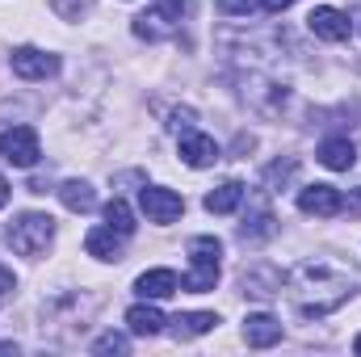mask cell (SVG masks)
<instances>
[{
    "label": "cell",
    "mask_w": 361,
    "mask_h": 357,
    "mask_svg": "<svg viewBox=\"0 0 361 357\" xmlns=\"http://www.w3.org/2000/svg\"><path fill=\"white\" fill-rule=\"evenodd\" d=\"M286 294H290V303H294L298 315L324 320V315H332L336 307L349 303L353 277L336 273V269L324 265V261H302V265L290 273V290H286Z\"/></svg>",
    "instance_id": "6da1fadb"
},
{
    "label": "cell",
    "mask_w": 361,
    "mask_h": 357,
    "mask_svg": "<svg viewBox=\"0 0 361 357\" xmlns=\"http://www.w3.org/2000/svg\"><path fill=\"white\" fill-rule=\"evenodd\" d=\"M4 240H8V248L17 257H42L51 248V240H55V219L42 214V210H25V214H17L8 223Z\"/></svg>",
    "instance_id": "7a4b0ae2"
},
{
    "label": "cell",
    "mask_w": 361,
    "mask_h": 357,
    "mask_svg": "<svg viewBox=\"0 0 361 357\" xmlns=\"http://www.w3.org/2000/svg\"><path fill=\"white\" fill-rule=\"evenodd\" d=\"M219 257H223V244L214 236H197L189 240V273L180 277V290L185 294H206L219 286Z\"/></svg>",
    "instance_id": "3957f363"
},
{
    "label": "cell",
    "mask_w": 361,
    "mask_h": 357,
    "mask_svg": "<svg viewBox=\"0 0 361 357\" xmlns=\"http://www.w3.org/2000/svg\"><path fill=\"white\" fill-rule=\"evenodd\" d=\"M38 156H42V147H38V131L34 126H8L0 135V160H8L13 169H34Z\"/></svg>",
    "instance_id": "277c9868"
},
{
    "label": "cell",
    "mask_w": 361,
    "mask_h": 357,
    "mask_svg": "<svg viewBox=\"0 0 361 357\" xmlns=\"http://www.w3.org/2000/svg\"><path fill=\"white\" fill-rule=\"evenodd\" d=\"M180 13H185L180 0H160L156 8H147L143 17H135V34L147 38V42H160V38H169V34L177 30Z\"/></svg>",
    "instance_id": "5b68a950"
},
{
    "label": "cell",
    "mask_w": 361,
    "mask_h": 357,
    "mask_svg": "<svg viewBox=\"0 0 361 357\" xmlns=\"http://www.w3.org/2000/svg\"><path fill=\"white\" fill-rule=\"evenodd\" d=\"M139 206H143V214L152 223H173V219L185 214V198L173 193V189H164V185H143L139 189Z\"/></svg>",
    "instance_id": "8992f818"
},
{
    "label": "cell",
    "mask_w": 361,
    "mask_h": 357,
    "mask_svg": "<svg viewBox=\"0 0 361 357\" xmlns=\"http://www.w3.org/2000/svg\"><path fill=\"white\" fill-rule=\"evenodd\" d=\"M298 210L315 214V219H332L345 210V193L336 185H307V189H298Z\"/></svg>",
    "instance_id": "52a82bcc"
},
{
    "label": "cell",
    "mask_w": 361,
    "mask_h": 357,
    "mask_svg": "<svg viewBox=\"0 0 361 357\" xmlns=\"http://www.w3.org/2000/svg\"><path fill=\"white\" fill-rule=\"evenodd\" d=\"M307 30H311L315 38H324V42H345L353 25H349V17H345L341 8L319 4V8H311V13H307Z\"/></svg>",
    "instance_id": "ba28073f"
},
{
    "label": "cell",
    "mask_w": 361,
    "mask_h": 357,
    "mask_svg": "<svg viewBox=\"0 0 361 357\" xmlns=\"http://www.w3.org/2000/svg\"><path fill=\"white\" fill-rule=\"evenodd\" d=\"M55 72H59V59L47 55V51H38V47H17L13 51V76H21V80H47Z\"/></svg>",
    "instance_id": "9c48e42d"
},
{
    "label": "cell",
    "mask_w": 361,
    "mask_h": 357,
    "mask_svg": "<svg viewBox=\"0 0 361 357\" xmlns=\"http://www.w3.org/2000/svg\"><path fill=\"white\" fill-rule=\"evenodd\" d=\"M180 160L189 169H210L219 160V143L210 135H202V131H185L180 135Z\"/></svg>",
    "instance_id": "30bf717a"
},
{
    "label": "cell",
    "mask_w": 361,
    "mask_h": 357,
    "mask_svg": "<svg viewBox=\"0 0 361 357\" xmlns=\"http://www.w3.org/2000/svg\"><path fill=\"white\" fill-rule=\"evenodd\" d=\"M244 341L252 345V349H269L281 341V320H273L269 311H257V315H248L244 320Z\"/></svg>",
    "instance_id": "8fae6325"
},
{
    "label": "cell",
    "mask_w": 361,
    "mask_h": 357,
    "mask_svg": "<svg viewBox=\"0 0 361 357\" xmlns=\"http://www.w3.org/2000/svg\"><path fill=\"white\" fill-rule=\"evenodd\" d=\"M240 286H244V294H252V298H273V294H281V273L273 265H252V269H244Z\"/></svg>",
    "instance_id": "7c38bea8"
},
{
    "label": "cell",
    "mask_w": 361,
    "mask_h": 357,
    "mask_svg": "<svg viewBox=\"0 0 361 357\" xmlns=\"http://www.w3.org/2000/svg\"><path fill=\"white\" fill-rule=\"evenodd\" d=\"M319 164L332 169V173H349V169L357 164L353 139H324V143H319Z\"/></svg>",
    "instance_id": "4fadbf2b"
},
{
    "label": "cell",
    "mask_w": 361,
    "mask_h": 357,
    "mask_svg": "<svg viewBox=\"0 0 361 357\" xmlns=\"http://www.w3.org/2000/svg\"><path fill=\"white\" fill-rule=\"evenodd\" d=\"M180 282L173 269H147L139 282H135V294L139 298H169V294H177Z\"/></svg>",
    "instance_id": "5bb4252c"
},
{
    "label": "cell",
    "mask_w": 361,
    "mask_h": 357,
    "mask_svg": "<svg viewBox=\"0 0 361 357\" xmlns=\"http://www.w3.org/2000/svg\"><path fill=\"white\" fill-rule=\"evenodd\" d=\"M126 324H130V332L135 337H160L164 332V311L160 307H152V303H135L130 311H126Z\"/></svg>",
    "instance_id": "9a60e30c"
},
{
    "label": "cell",
    "mask_w": 361,
    "mask_h": 357,
    "mask_svg": "<svg viewBox=\"0 0 361 357\" xmlns=\"http://www.w3.org/2000/svg\"><path fill=\"white\" fill-rule=\"evenodd\" d=\"M122 240L126 236H118L114 227H92L89 236H85V248L97 261H122Z\"/></svg>",
    "instance_id": "2e32d148"
},
{
    "label": "cell",
    "mask_w": 361,
    "mask_h": 357,
    "mask_svg": "<svg viewBox=\"0 0 361 357\" xmlns=\"http://www.w3.org/2000/svg\"><path fill=\"white\" fill-rule=\"evenodd\" d=\"M244 189H248L244 181H223L219 189L206 193V210H210V214H231V210L244 202Z\"/></svg>",
    "instance_id": "e0dca14e"
},
{
    "label": "cell",
    "mask_w": 361,
    "mask_h": 357,
    "mask_svg": "<svg viewBox=\"0 0 361 357\" xmlns=\"http://www.w3.org/2000/svg\"><path fill=\"white\" fill-rule=\"evenodd\" d=\"M214 324H219L214 311H185V315L173 320V337H177V341H193V337H206Z\"/></svg>",
    "instance_id": "ac0fdd59"
},
{
    "label": "cell",
    "mask_w": 361,
    "mask_h": 357,
    "mask_svg": "<svg viewBox=\"0 0 361 357\" xmlns=\"http://www.w3.org/2000/svg\"><path fill=\"white\" fill-rule=\"evenodd\" d=\"M59 198H63V206L76 210V214H89L92 206H97V189H92L89 181H63V185H59Z\"/></svg>",
    "instance_id": "d6986e66"
},
{
    "label": "cell",
    "mask_w": 361,
    "mask_h": 357,
    "mask_svg": "<svg viewBox=\"0 0 361 357\" xmlns=\"http://www.w3.org/2000/svg\"><path fill=\"white\" fill-rule=\"evenodd\" d=\"M248 101H252V109H261V114H281V105H286V89L281 85H269V80H257V89L244 92Z\"/></svg>",
    "instance_id": "ffe728a7"
},
{
    "label": "cell",
    "mask_w": 361,
    "mask_h": 357,
    "mask_svg": "<svg viewBox=\"0 0 361 357\" xmlns=\"http://www.w3.org/2000/svg\"><path fill=\"white\" fill-rule=\"evenodd\" d=\"M273 231H277V219H273V210L261 206V210L240 227V240H244V244H261V240H269Z\"/></svg>",
    "instance_id": "44dd1931"
},
{
    "label": "cell",
    "mask_w": 361,
    "mask_h": 357,
    "mask_svg": "<svg viewBox=\"0 0 361 357\" xmlns=\"http://www.w3.org/2000/svg\"><path fill=\"white\" fill-rule=\"evenodd\" d=\"M105 227H114L118 236H130V231H135V214H130V206H126L122 198L105 202Z\"/></svg>",
    "instance_id": "7402d4cb"
},
{
    "label": "cell",
    "mask_w": 361,
    "mask_h": 357,
    "mask_svg": "<svg viewBox=\"0 0 361 357\" xmlns=\"http://www.w3.org/2000/svg\"><path fill=\"white\" fill-rule=\"evenodd\" d=\"M298 177V160L294 156H286V160H273L269 169H265V185H269L273 193H281L290 181Z\"/></svg>",
    "instance_id": "603a6c76"
},
{
    "label": "cell",
    "mask_w": 361,
    "mask_h": 357,
    "mask_svg": "<svg viewBox=\"0 0 361 357\" xmlns=\"http://www.w3.org/2000/svg\"><path fill=\"white\" fill-rule=\"evenodd\" d=\"M126 349H130V341H126L122 332H105V337H97V341H92V353H97V357L126 353Z\"/></svg>",
    "instance_id": "cb8c5ba5"
},
{
    "label": "cell",
    "mask_w": 361,
    "mask_h": 357,
    "mask_svg": "<svg viewBox=\"0 0 361 357\" xmlns=\"http://www.w3.org/2000/svg\"><path fill=\"white\" fill-rule=\"evenodd\" d=\"M51 8H55L63 21H80V17L92 8V0H51Z\"/></svg>",
    "instance_id": "d4e9b609"
},
{
    "label": "cell",
    "mask_w": 361,
    "mask_h": 357,
    "mask_svg": "<svg viewBox=\"0 0 361 357\" xmlns=\"http://www.w3.org/2000/svg\"><path fill=\"white\" fill-rule=\"evenodd\" d=\"M252 4H257V0H214L219 13H244V17L252 13Z\"/></svg>",
    "instance_id": "484cf974"
},
{
    "label": "cell",
    "mask_w": 361,
    "mask_h": 357,
    "mask_svg": "<svg viewBox=\"0 0 361 357\" xmlns=\"http://www.w3.org/2000/svg\"><path fill=\"white\" fill-rule=\"evenodd\" d=\"M169 126H173V131H189V126H193V109H177Z\"/></svg>",
    "instance_id": "4316f807"
},
{
    "label": "cell",
    "mask_w": 361,
    "mask_h": 357,
    "mask_svg": "<svg viewBox=\"0 0 361 357\" xmlns=\"http://www.w3.org/2000/svg\"><path fill=\"white\" fill-rule=\"evenodd\" d=\"M290 4H294V0H261L265 13H281V8H290Z\"/></svg>",
    "instance_id": "83f0119b"
},
{
    "label": "cell",
    "mask_w": 361,
    "mask_h": 357,
    "mask_svg": "<svg viewBox=\"0 0 361 357\" xmlns=\"http://www.w3.org/2000/svg\"><path fill=\"white\" fill-rule=\"evenodd\" d=\"M8 290H13V273H8V269L0 265V298H4Z\"/></svg>",
    "instance_id": "f1b7e54d"
},
{
    "label": "cell",
    "mask_w": 361,
    "mask_h": 357,
    "mask_svg": "<svg viewBox=\"0 0 361 357\" xmlns=\"http://www.w3.org/2000/svg\"><path fill=\"white\" fill-rule=\"evenodd\" d=\"M8 193H13V189H8V181L0 177V210H4V206H8Z\"/></svg>",
    "instance_id": "f546056e"
},
{
    "label": "cell",
    "mask_w": 361,
    "mask_h": 357,
    "mask_svg": "<svg viewBox=\"0 0 361 357\" xmlns=\"http://www.w3.org/2000/svg\"><path fill=\"white\" fill-rule=\"evenodd\" d=\"M353 353H357V357H361V332H357V341H353Z\"/></svg>",
    "instance_id": "4dcf8cb0"
},
{
    "label": "cell",
    "mask_w": 361,
    "mask_h": 357,
    "mask_svg": "<svg viewBox=\"0 0 361 357\" xmlns=\"http://www.w3.org/2000/svg\"><path fill=\"white\" fill-rule=\"evenodd\" d=\"M357 202H361V189H357Z\"/></svg>",
    "instance_id": "1f68e13d"
}]
</instances>
